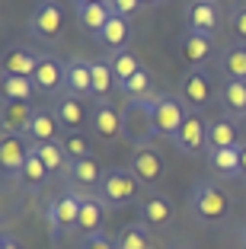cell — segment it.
Masks as SVG:
<instances>
[{
	"mask_svg": "<svg viewBox=\"0 0 246 249\" xmlns=\"http://www.w3.org/2000/svg\"><path fill=\"white\" fill-rule=\"evenodd\" d=\"M102 45H106V52H122V48H128V38H131V26L125 16H112V19L106 22V29L99 32Z\"/></svg>",
	"mask_w": 246,
	"mask_h": 249,
	"instance_id": "26",
	"label": "cell"
},
{
	"mask_svg": "<svg viewBox=\"0 0 246 249\" xmlns=\"http://www.w3.org/2000/svg\"><path fill=\"white\" fill-rule=\"evenodd\" d=\"M151 138H157L153 96H147V99H125V106H122V141H128L134 150H141V147H151Z\"/></svg>",
	"mask_w": 246,
	"mask_h": 249,
	"instance_id": "1",
	"label": "cell"
},
{
	"mask_svg": "<svg viewBox=\"0 0 246 249\" xmlns=\"http://www.w3.org/2000/svg\"><path fill=\"white\" fill-rule=\"evenodd\" d=\"M221 71L227 80H246V45H230L221 54Z\"/></svg>",
	"mask_w": 246,
	"mask_h": 249,
	"instance_id": "31",
	"label": "cell"
},
{
	"mask_svg": "<svg viewBox=\"0 0 246 249\" xmlns=\"http://www.w3.org/2000/svg\"><path fill=\"white\" fill-rule=\"evenodd\" d=\"M240 128L233 118H214L208 122V150H221V147H240Z\"/></svg>",
	"mask_w": 246,
	"mask_h": 249,
	"instance_id": "22",
	"label": "cell"
},
{
	"mask_svg": "<svg viewBox=\"0 0 246 249\" xmlns=\"http://www.w3.org/2000/svg\"><path fill=\"white\" fill-rule=\"evenodd\" d=\"M32 83H36L38 93L55 96L61 87H64V61L51 58V54H42V58H38V71H36V77H32Z\"/></svg>",
	"mask_w": 246,
	"mask_h": 249,
	"instance_id": "17",
	"label": "cell"
},
{
	"mask_svg": "<svg viewBox=\"0 0 246 249\" xmlns=\"http://www.w3.org/2000/svg\"><path fill=\"white\" fill-rule=\"evenodd\" d=\"M64 89L71 96H93V80H90V61L71 58L64 61Z\"/></svg>",
	"mask_w": 246,
	"mask_h": 249,
	"instance_id": "21",
	"label": "cell"
},
{
	"mask_svg": "<svg viewBox=\"0 0 246 249\" xmlns=\"http://www.w3.org/2000/svg\"><path fill=\"white\" fill-rule=\"evenodd\" d=\"M51 112L58 115L64 134L67 131H83L90 124V115H93V109H87V103H83V96H71V93L58 96V103H55Z\"/></svg>",
	"mask_w": 246,
	"mask_h": 249,
	"instance_id": "11",
	"label": "cell"
},
{
	"mask_svg": "<svg viewBox=\"0 0 246 249\" xmlns=\"http://www.w3.org/2000/svg\"><path fill=\"white\" fill-rule=\"evenodd\" d=\"M48 169H45V163H42V157L36 154V147H32V154H29V160H26V166H22V173H19V182L26 185V189H42L45 182H48Z\"/></svg>",
	"mask_w": 246,
	"mask_h": 249,
	"instance_id": "34",
	"label": "cell"
},
{
	"mask_svg": "<svg viewBox=\"0 0 246 249\" xmlns=\"http://www.w3.org/2000/svg\"><path fill=\"white\" fill-rule=\"evenodd\" d=\"M80 201H83V192H64V195L48 198L45 205V227H48L51 243H61L67 233L77 230V217H80Z\"/></svg>",
	"mask_w": 246,
	"mask_h": 249,
	"instance_id": "2",
	"label": "cell"
},
{
	"mask_svg": "<svg viewBox=\"0 0 246 249\" xmlns=\"http://www.w3.org/2000/svg\"><path fill=\"white\" fill-rule=\"evenodd\" d=\"M32 154V144L22 141V134H3L0 138V169H3V179H16L19 182V173L26 166Z\"/></svg>",
	"mask_w": 246,
	"mask_h": 249,
	"instance_id": "9",
	"label": "cell"
},
{
	"mask_svg": "<svg viewBox=\"0 0 246 249\" xmlns=\"http://www.w3.org/2000/svg\"><path fill=\"white\" fill-rule=\"evenodd\" d=\"M179 54L192 71L202 67V64H208V61L214 58V36H202V32L186 29L179 36Z\"/></svg>",
	"mask_w": 246,
	"mask_h": 249,
	"instance_id": "12",
	"label": "cell"
},
{
	"mask_svg": "<svg viewBox=\"0 0 246 249\" xmlns=\"http://www.w3.org/2000/svg\"><path fill=\"white\" fill-rule=\"evenodd\" d=\"M173 249H186V246H173Z\"/></svg>",
	"mask_w": 246,
	"mask_h": 249,
	"instance_id": "45",
	"label": "cell"
},
{
	"mask_svg": "<svg viewBox=\"0 0 246 249\" xmlns=\"http://www.w3.org/2000/svg\"><path fill=\"white\" fill-rule=\"evenodd\" d=\"M240 166H243V179H246V141L240 144Z\"/></svg>",
	"mask_w": 246,
	"mask_h": 249,
	"instance_id": "41",
	"label": "cell"
},
{
	"mask_svg": "<svg viewBox=\"0 0 246 249\" xmlns=\"http://www.w3.org/2000/svg\"><path fill=\"white\" fill-rule=\"evenodd\" d=\"M240 3H246V0H240Z\"/></svg>",
	"mask_w": 246,
	"mask_h": 249,
	"instance_id": "46",
	"label": "cell"
},
{
	"mask_svg": "<svg viewBox=\"0 0 246 249\" xmlns=\"http://www.w3.org/2000/svg\"><path fill=\"white\" fill-rule=\"evenodd\" d=\"M189 205H192V214L205 224H214V220H224L227 211H230V195L217 182L211 179H202V182L192 185V195H189Z\"/></svg>",
	"mask_w": 246,
	"mask_h": 249,
	"instance_id": "4",
	"label": "cell"
},
{
	"mask_svg": "<svg viewBox=\"0 0 246 249\" xmlns=\"http://www.w3.org/2000/svg\"><path fill=\"white\" fill-rule=\"evenodd\" d=\"M29 36L38 42H58L61 32H64V10L55 3V0H42L29 16Z\"/></svg>",
	"mask_w": 246,
	"mask_h": 249,
	"instance_id": "5",
	"label": "cell"
},
{
	"mask_svg": "<svg viewBox=\"0 0 246 249\" xmlns=\"http://www.w3.org/2000/svg\"><path fill=\"white\" fill-rule=\"evenodd\" d=\"M160 0H141V7H157Z\"/></svg>",
	"mask_w": 246,
	"mask_h": 249,
	"instance_id": "43",
	"label": "cell"
},
{
	"mask_svg": "<svg viewBox=\"0 0 246 249\" xmlns=\"http://www.w3.org/2000/svg\"><path fill=\"white\" fill-rule=\"evenodd\" d=\"M36 147V154L42 157V163H45V169H48L51 176H61L64 173L67 176V154H64V147L61 144H32Z\"/></svg>",
	"mask_w": 246,
	"mask_h": 249,
	"instance_id": "33",
	"label": "cell"
},
{
	"mask_svg": "<svg viewBox=\"0 0 246 249\" xmlns=\"http://www.w3.org/2000/svg\"><path fill=\"white\" fill-rule=\"evenodd\" d=\"M26 138L32 141V144H61V138H64V128H61L58 115L48 109H36V118H32V128Z\"/></svg>",
	"mask_w": 246,
	"mask_h": 249,
	"instance_id": "19",
	"label": "cell"
},
{
	"mask_svg": "<svg viewBox=\"0 0 246 249\" xmlns=\"http://www.w3.org/2000/svg\"><path fill=\"white\" fill-rule=\"evenodd\" d=\"M77 16H80V29L90 32V36H99L106 29V22L112 19V10H109V3H90V7H77Z\"/></svg>",
	"mask_w": 246,
	"mask_h": 249,
	"instance_id": "28",
	"label": "cell"
},
{
	"mask_svg": "<svg viewBox=\"0 0 246 249\" xmlns=\"http://www.w3.org/2000/svg\"><path fill=\"white\" fill-rule=\"evenodd\" d=\"M102 176H106V169L99 166L96 157H83V160H71L67 163V179H71V185L83 189L87 195L90 192H99Z\"/></svg>",
	"mask_w": 246,
	"mask_h": 249,
	"instance_id": "15",
	"label": "cell"
},
{
	"mask_svg": "<svg viewBox=\"0 0 246 249\" xmlns=\"http://www.w3.org/2000/svg\"><path fill=\"white\" fill-rule=\"evenodd\" d=\"M221 7L217 0H192L186 7V29L202 32V36H214L221 29Z\"/></svg>",
	"mask_w": 246,
	"mask_h": 249,
	"instance_id": "10",
	"label": "cell"
},
{
	"mask_svg": "<svg viewBox=\"0 0 246 249\" xmlns=\"http://www.w3.org/2000/svg\"><path fill=\"white\" fill-rule=\"evenodd\" d=\"M243 243H246V224H243Z\"/></svg>",
	"mask_w": 246,
	"mask_h": 249,
	"instance_id": "44",
	"label": "cell"
},
{
	"mask_svg": "<svg viewBox=\"0 0 246 249\" xmlns=\"http://www.w3.org/2000/svg\"><path fill=\"white\" fill-rule=\"evenodd\" d=\"M109 3V10H112V16H134L141 10V0H106Z\"/></svg>",
	"mask_w": 246,
	"mask_h": 249,
	"instance_id": "38",
	"label": "cell"
},
{
	"mask_svg": "<svg viewBox=\"0 0 246 249\" xmlns=\"http://www.w3.org/2000/svg\"><path fill=\"white\" fill-rule=\"evenodd\" d=\"M131 173L141 179V185H157L163 179V157L157 147H141L131 154Z\"/></svg>",
	"mask_w": 246,
	"mask_h": 249,
	"instance_id": "16",
	"label": "cell"
},
{
	"mask_svg": "<svg viewBox=\"0 0 246 249\" xmlns=\"http://www.w3.org/2000/svg\"><path fill=\"white\" fill-rule=\"evenodd\" d=\"M96 195L106 201V208L118 211V208L131 205L134 198L141 195V179L131 173V166H115V169H106L102 176V185Z\"/></svg>",
	"mask_w": 246,
	"mask_h": 249,
	"instance_id": "3",
	"label": "cell"
},
{
	"mask_svg": "<svg viewBox=\"0 0 246 249\" xmlns=\"http://www.w3.org/2000/svg\"><path fill=\"white\" fill-rule=\"evenodd\" d=\"M61 147H64L67 160H83V157H96L93 154V144H90V134L83 131H67L61 138Z\"/></svg>",
	"mask_w": 246,
	"mask_h": 249,
	"instance_id": "35",
	"label": "cell"
},
{
	"mask_svg": "<svg viewBox=\"0 0 246 249\" xmlns=\"http://www.w3.org/2000/svg\"><path fill=\"white\" fill-rule=\"evenodd\" d=\"M32 118H36L32 103H13V99L0 103V128H3V134H29Z\"/></svg>",
	"mask_w": 246,
	"mask_h": 249,
	"instance_id": "14",
	"label": "cell"
},
{
	"mask_svg": "<svg viewBox=\"0 0 246 249\" xmlns=\"http://www.w3.org/2000/svg\"><path fill=\"white\" fill-rule=\"evenodd\" d=\"M106 201H102L99 195H83V201H80V217H77V233L83 236H93L102 230V224H106Z\"/></svg>",
	"mask_w": 246,
	"mask_h": 249,
	"instance_id": "18",
	"label": "cell"
},
{
	"mask_svg": "<svg viewBox=\"0 0 246 249\" xmlns=\"http://www.w3.org/2000/svg\"><path fill=\"white\" fill-rule=\"evenodd\" d=\"M106 61H109V67H112V73H115V83L122 87V83H128L134 73L141 71V61H138V54L131 52V48H122V52H109L106 54Z\"/></svg>",
	"mask_w": 246,
	"mask_h": 249,
	"instance_id": "25",
	"label": "cell"
},
{
	"mask_svg": "<svg viewBox=\"0 0 246 249\" xmlns=\"http://www.w3.org/2000/svg\"><path fill=\"white\" fill-rule=\"evenodd\" d=\"M179 93H182V103H186L189 112H202L211 106V99H214V87H211L208 73L202 71V67H195V71H189L186 77L179 80Z\"/></svg>",
	"mask_w": 246,
	"mask_h": 249,
	"instance_id": "8",
	"label": "cell"
},
{
	"mask_svg": "<svg viewBox=\"0 0 246 249\" xmlns=\"http://www.w3.org/2000/svg\"><path fill=\"white\" fill-rule=\"evenodd\" d=\"M90 124H93L99 141H118L122 138V109H115L109 99H96Z\"/></svg>",
	"mask_w": 246,
	"mask_h": 249,
	"instance_id": "13",
	"label": "cell"
},
{
	"mask_svg": "<svg viewBox=\"0 0 246 249\" xmlns=\"http://www.w3.org/2000/svg\"><path fill=\"white\" fill-rule=\"evenodd\" d=\"M77 7H90V3H106V0H74Z\"/></svg>",
	"mask_w": 246,
	"mask_h": 249,
	"instance_id": "42",
	"label": "cell"
},
{
	"mask_svg": "<svg viewBox=\"0 0 246 249\" xmlns=\"http://www.w3.org/2000/svg\"><path fill=\"white\" fill-rule=\"evenodd\" d=\"M221 103L233 118H246V80H224L221 83Z\"/></svg>",
	"mask_w": 246,
	"mask_h": 249,
	"instance_id": "27",
	"label": "cell"
},
{
	"mask_svg": "<svg viewBox=\"0 0 246 249\" xmlns=\"http://www.w3.org/2000/svg\"><path fill=\"white\" fill-rule=\"evenodd\" d=\"M141 220L147 227H167L173 220V201L163 195H147L141 201Z\"/></svg>",
	"mask_w": 246,
	"mask_h": 249,
	"instance_id": "23",
	"label": "cell"
},
{
	"mask_svg": "<svg viewBox=\"0 0 246 249\" xmlns=\"http://www.w3.org/2000/svg\"><path fill=\"white\" fill-rule=\"evenodd\" d=\"M173 147L182 157H195L202 150H208V122L198 112H189V118L182 122V128L173 138Z\"/></svg>",
	"mask_w": 246,
	"mask_h": 249,
	"instance_id": "7",
	"label": "cell"
},
{
	"mask_svg": "<svg viewBox=\"0 0 246 249\" xmlns=\"http://www.w3.org/2000/svg\"><path fill=\"white\" fill-rule=\"evenodd\" d=\"M211 169H217L221 179H240L243 166H240V147H221V150H208Z\"/></svg>",
	"mask_w": 246,
	"mask_h": 249,
	"instance_id": "24",
	"label": "cell"
},
{
	"mask_svg": "<svg viewBox=\"0 0 246 249\" xmlns=\"http://www.w3.org/2000/svg\"><path fill=\"white\" fill-rule=\"evenodd\" d=\"M38 58L42 54L29 52V48H7L3 61H0V73H10V77H36Z\"/></svg>",
	"mask_w": 246,
	"mask_h": 249,
	"instance_id": "20",
	"label": "cell"
},
{
	"mask_svg": "<svg viewBox=\"0 0 246 249\" xmlns=\"http://www.w3.org/2000/svg\"><path fill=\"white\" fill-rule=\"evenodd\" d=\"M80 249H115V240H109V236L99 230V233H93V236H83Z\"/></svg>",
	"mask_w": 246,
	"mask_h": 249,
	"instance_id": "39",
	"label": "cell"
},
{
	"mask_svg": "<svg viewBox=\"0 0 246 249\" xmlns=\"http://www.w3.org/2000/svg\"><path fill=\"white\" fill-rule=\"evenodd\" d=\"M115 249H153L151 246V227H147L144 220L122 227V233L115 240Z\"/></svg>",
	"mask_w": 246,
	"mask_h": 249,
	"instance_id": "32",
	"label": "cell"
},
{
	"mask_svg": "<svg viewBox=\"0 0 246 249\" xmlns=\"http://www.w3.org/2000/svg\"><path fill=\"white\" fill-rule=\"evenodd\" d=\"M227 22H230V32H233V38H237L240 45H246V3H233L230 7V13H227Z\"/></svg>",
	"mask_w": 246,
	"mask_h": 249,
	"instance_id": "37",
	"label": "cell"
},
{
	"mask_svg": "<svg viewBox=\"0 0 246 249\" xmlns=\"http://www.w3.org/2000/svg\"><path fill=\"white\" fill-rule=\"evenodd\" d=\"M0 89H3V99H13V103H29L32 93H38L32 77H10V73H0Z\"/></svg>",
	"mask_w": 246,
	"mask_h": 249,
	"instance_id": "29",
	"label": "cell"
},
{
	"mask_svg": "<svg viewBox=\"0 0 246 249\" xmlns=\"http://www.w3.org/2000/svg\"><path fill=\"white\" fill-rule=\"evenodd\" d=\"M90 80H93V96L96 99H106V96L112 93V87H118L115 73H112V67H109L106 58L90 61Z\"/></svg>",
	"mask_w": 246,
	"mask_h": 249,
	"instance_id": "30",
	"label": "cell"
},
{
	"mask_svg": "<svg viewBox=\"0 0 246 249\" xmlns=\"http://www.w3.org/2000/svg\"><path fill=\"white\" fill-rule=\"evenodd\" d=\"M151 87H153V77H151V71L147 67H141L134 77H131L128 83H122V93H125V99H147V96H153L151 93Z\"/></svg>",
	"mask_w": 246,
	"mask_h": 249,
	"instance_id": "36",
	"label": "cell"
},
{
	"mask_svg": "<svg viewBox=\"0 0 246 249\" xmlns=\"http://www.w3.org/2000/svg\"><path fill=\"white\" fill-rule=\"evenodd\" d=\"M189 118V109L179 96H153V124H157V138L173 141L182 122Z\"/></svg>",
	"mask_w": 246,
	"mask_h": 249,
	"instance_id": "6",
	"label": "cell"
},
{
	"mask_svg": "<svg viewBox=\"0 0 246 249\" xmlns=\"http://www.w3.org/2000/svg\"><path fill=\"white\" fill-rule=\"evenodd\" d=\"M0 249H22V243L16 240L13 233H3V236H0Z\"/></svg>",
	"mask_w": 246,
	"mask_h": 249,
	"instance_id": "40",
	"label": "cell"
}]
</instances>
